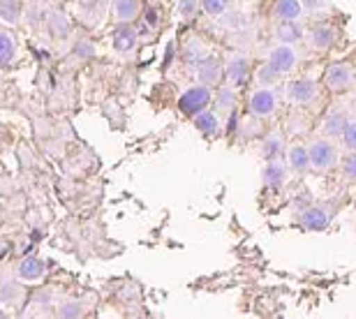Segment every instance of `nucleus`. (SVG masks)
Returning <instances> with one entry per match:
<instances>
[{
	"mask_svg": "<svg viewBox=\"0 0 356 319\" xmlns=\"http://www.w3.org/2000/svg\"><path fill=\"white\" fill-rule=\"evenodd\" d=\"M248 74H250V63H248V58H243V56H232L229 63L225 65L227 81L232 86H241L248 79Z\"/></svg>",
	"mask_w": 356,
	"mask_h": 319,
	"instance_id": "9d476101",
	"label": "nucleus"
},
{
	"mask_svg": "<svg viewBox=\"0 0 356 319\" xmlns=\"http://www.w3.org/2000/svg\"><path fill=\"white\" fill-rule=\"evenodd\" d=\"M42 275H44V264H42L38 257H28L21 261L19 278L24 282H38V280H42Z\"/></svg>",
	"mask_w": 356,
	"mask_h": 319,
	"instance_id": "f3484780",
	"label": "nucleus"
},
{
	"mask_svg": "<svg viewBox=\"0 0 356 319\" xmlns=\"http://www.w3.org/2000/svg\"><path fill=\"white\" fill-rule=\"evenodd\" d=\"M202 58H206V44L202 40H190V44L185 47V60L199 63Z\"/></svg>",
	"mask_w": 356,
	"mask_h": 319,
	"instance_id": "b1692460",
	"label": "nucleus"
},
{
	"mask_svg": "<svg viewBox=\"0 0 356 319\" xmlns=\"http://www.w3.org/2000/svg\"><path fill=\"white\" fill-rule=\"evenodd\" d=\"M354 81V69L350 63H333V65L326 69V88L331 93H343L352 86Z\"/></svg>",
	"mask_w": 356,
	"mask_h": 319,
	"instance_id": "423d86ee",
	"label": "nucleus"
},
{
	"mask_svg": "<svg viewBox=\"0 0 356 319\" xmlns=\"http://www.w3.org/2000/svg\"><path fill=\"white\" fill-rule=\"evenodd\" d=\"M308 42L312 49L317 51H324V49H331L333 42H336V31L331 26H315L308 33Z\"/></svg>",
	"mask_w": 356,
	"mask_h": 319,
	"instance_id": "ddd939ff",
	"label": "nucleus"
},
{
	"mask_svg": "<svg viewBox=\"0 0 356 319\" xmlns=\"http://www.w3.org/2000/svg\"><path fill=\"white\" fill-rule=\"evenodd\" d=\"M195 74H197V81L202 83V86L216 88L225 76V65L218 56H206V58H202L197 63Z\"/></svg>",
	"mask_w": 356,
	"mask_h": 319,
	"instance_id": "39448f33",
	"label": "nucleus"
},
{
	"mask_svg": "<svg viewBox=\"0 0 356 319\" xmlns=\"http://www.w3.org/2000/svg\"><path fill=\"white\" fill-rule=\"evenodd\" d=\"M340 139H343V146L347 148L350 153H356V120H347L343 134H340Z\"/></svg>",
	"mask_w": 356,
	"mask_h": 319,
	"instance_id": "393cba45",
	"label": "nucleus"
},
{
	"mask_svg": "<svg viewBox=\"0 0 356 319\" xmlns=\"http://www.w3.org/2000/svg\"><path fill=\"white\" fill-rule=\"evenodd\" d=\"M218 109H232L234 104H236V93H234V88H222L218 93Z\"/></svg>",
	"mask_w": 356,
	"mask_h": 319,
	"instance_id": "bb28decb",
	"label": "nucleus"
},
{
	"mask_svg": "<svg viewBox=\"0 0 356 319\" xmlns=\"http://www.w3.org/2000/svg\"><path fill=\"white\" fill-rule=\"evenodd\" d=\"M284 181H287V165L277 158L266 160L264 169H261V183H264L266 188L275 190V188H280Z\"/></svg>",
	"mask_w": 356,
	"mask_h": 319,
	"instance_id": "1a4fd4ad",
	"label": "nucleus"
},
{
	"mask_svg": "<svg viewBox=\"0 0 356 319\" xmlns=\"http://www.w3.org/2000/svg\"><path fill=\"white\" fill-rule=\"evenodd\" d=\"M195 125H197V130L206 134V137H216V134L220 132V118H218V113H213L209 109H204V111H199L197 116H195Z\"/></svg>",
	"mask_w": 356,
	"mask_h": 319,
	"instance_id": "dca6fc26",
	"label": "nucleus"
},
{
	"mask_svg": "<svg viewBox=\"0 0 356 319\" xmlns=\"http://www.w3.org/2000/svg\"><path fill=\"white\" fill-rule=\"evenodd\" d=\"M137 47V31L130 24H120L113 33V49L118 54H130Z\"/></svg>",
	"mask_w": 356,
	"mask_h": 319,
	"instance_id": "9b49d317",
	"label": "nucleus"
},
{
	"mask_svg": "<svg viewBox=\"0 0 356 319\" xmlns=\"http://www.w3.org/2000/svg\"><path fill=\"white\" fill-rule=\"evenodd\" d=\"M275 35H277V40H280L282 44H296V42L303 38V31L298 28L296 21H282V24L277 26Z\"/></svg>",
	"mask_w": 356,
	"mask_h": 319,
	"instance_id": "aec40b11",
	"label": "nucleus"
},
{
	"mask_svg": "<svg viewBox=\"0 0 356 319\" xmlns=\"http://www.w3.org/2000/svg\"><path fill=\"white\" fill-rule=\"evenodd\" d=\"M76 308V303H65L60 310H58V315L60 317H76V315H81L79 310H74Z\"/></svg>",
	"mask_w": 356,
	"mask_h": 319,
	"instance_id": "7c9ffc66",
	"label": "nucleus"
},
{
	"mask_svg": "<svg viewBox=\"0 0 356 319\" xmlns=\"http://www.w3.org/2000/svg\"><path fill=\"white\" fill-rule=\"evenodd\" d=\"M343 176L347 181H356V153H352L350 158H345L343 162Z\"/></svg>",
	"mask_w": 356,
	"mask_h": 319,
	"instance_id": "cd10ccee",
	"label": "nucleus"
},
{
	"mask_svg": "<svg viewBox=\"0 0 356 319\" xmlns=\"http://www.w3.org/2000/svg\"><path fill=\"white\" fill-rule=\"evenodd\" d=\"M284 95H287V100L296 106H308L312 104L319 97V86L312 79H294L289 83L287 88H284Z\"/></svg>",
	"mask_w": 356,
	"mask_h": 319,
	"instance_id": "20e7f679",
	"label": "nucleus"
},
{
	"mask_svg": "<svg viewBox=\"0 0 356 319\" xmlns=\"http://www.w3.org/2000/svg\"><path fill=\"white\" fill-rule=\"evenodd\" d=\"M287 165L289 169H294L296 174H303L308 172L310 167V155H308V148L301 146V144H294L287 151Z\"/></svg>",
	"mask_w": 356,
	"mask_h": 319,
	"instance_id": "2eb2a0df",
	"label": "nucleus"
},
{
	"mask_svg": "<svg viewBox=\"0 0 356 319\" xmlns=\"http://www.w3.org/2000/svg\"><path fill=\"white\" fill-rule=\"evenodd\" d=\"M273 14L280 21H298L303 14V5L301 0H275Z\"/></svg>",
	"mask_w": 356,
	"mask_h": 319,
	"instance_id": "4468645a",
	"label": "nucleus"
},
{
	"mask_svg": "<svg viewBox=\"0 0 356 319\" xmlns=\"http://www.w3.org/2000/svg\"><path fill=\"white\" fill-rule=\"evenodd\" d=\"M301 5H303L308 12L317 14V12L326 10V5H329V0H301Z\"/></svg>",
	"mask_w": 356,
	"mask_h": 319,
	"instance_id": "c756f323",
	"label": "nucleus"
},
{
	"mask_svg": "<svg viewBox=\"0 0 356 319\" xmlns=\"http://www.w3.org/2000/svg\"><path fill=\"white\" fill-rule=\"evenodd\" d=\"M248 109H250L252 116H257V118L273 116L277 109V93L270 86L254 88L250 97H248Z\"/></svg>",
	"mask_w": 356,
	"mask_h": 319,
	"instance_id": "f03ea898",
	"label": "nucleus"
},
{
	"mask_svg": "<svg viewBox=\"0 0 356 319\" xmlns=\"http://www.w3.org/2000/svg\"><path fill=\"white\" fill-rule=\"evenodd\" d=\"M254 79H257L259 86H273L275 81H280V79H282V74L277 72V69L266 60L264 65L257 67V74H254Z\"/></svg>",
	"mask_w": 356,
	"mask_h": 319,
	"instance_id": "4be33fe9",
	"label": "nucleus"
},
{
	"mask_svg": "<svg viewBox=\"0 0 356 319\" xmlns=\"http://www.w3.org/2000/svg\"><path fill=\"white\" fill-rule=\"evenodd\" d=\"M204 7V12L209 14V17H220L225 10H227V5H229V0H199Z\"/></svg>",
	"mask_w": 356,
	"mask_h": 319,
	"instance_id": "a878e982",
	"label": "nucleus"
},
{
	"mask_svg": "<svg viewBox=\"0 0 356 319\" xmlns=\"http://www.w3.org/2000/svg\"><path fill=\"white\" fill-rule=\"evenodd\" d=\"M0 21L5 26H17L21 21V10L17 0H0Z\"/></svg>",
	"mask_w": 356,
	"mask_h": 319,
	"instance_id": "412c9836",
	"label": "nucleus"
},
{
	"mask_svg": "<svg viewBox=\"0 0 356 319\" xmlns=\"http://www.w3.org/2000/svg\"><path fill=\"white\" fill-rule=\"evenodd\" d=\"M308 155H310V169H315L319 174L333 172L338 167V148L329 139L312 141L308 146Z\"/></svg>",
	"mask_w": 356,
	"mask_h": 319,
	"instance_id": "f257e3e1",
	"label": "nucleus"
},
{
	"mask_svg": "<svg viewBox=\"0 0 356 319\" xmlns=\"http://www.w3.org/2000/svg\"><path fill=\"white\" fill-rule=\"evenodd\" d=\"M268 63H270V65H273L282 76H284V74H289V72H294V69H296V63H298V54H296L294 44H282V42H280V47H275L273 51L268 54Z\"/></svg>",
	"mask_w": 356,
	"mask_h": 319,
	"instance_id": "0eeeda50",
	"label": "nucleus"
},
{
	"mask_svg": "<svg viewBox=\"0 0 356 319\" xmlns=\"http://www.w3.org/2000/svg\"><path fill=\"white\" fill-rule=\"evenodd\" d=\"M282 148H284V144H282V137L275 132V134H270V137H266L264 146H261V155H264L266 160H275L277 155L282 153Z\"/></svg>",
	"mask_w": 356,
	"mask_h": 319,
	"instance_id": "5701e85b",
	"label": "nucleus"
},
{
	"mask_svg": "<svg viewBox=\"0 0 356 319\" xmlns=\"http://www.w3.org/2000/svg\"><path fill=\"white\" fill-rule=\"evenodd\" d=\"M111 12L118 24H130V21L139 17L141 7H139V0H113Z\"/></svg>",
	"mask_w": 356,
	"mask_h": 319,
	"instance_id": "f8f14e48",
	"label": "nucleus"
},
{
	"mask_svg": "<svg viewBox=\"0 0 356 319\" xmlns=\"http://www.w3.org/2000/svg\"><path fill=\"white\" fill-rule=\"evenodd\" d=\"M17 60V40L10 33L0 31V65H12Z\"/></svg>",
	"mask_w": 356,
	"mask_h": 319,
	"instance_id": "6ab92c4d",
	"label": "nucleus"
},
{
	"mask_svg": "<svg viewBox=\"0 0 356 319\" xmlns=\"http://www.w3.org/2000/svg\"><path fill=\"white\" fill-rule=\"evenodd\" d=\"M211 100H213L211 88H206V86H202V83H199V86H192V88H188L181 95V100H178V109H181L185 116L195 118L199 111L209 109Z\"/></svg>",
	"mask_w": 356,
	"mask_h": 319,
	"instance_id": "7ed1b4c3",
	"label": "nucleus"
},
{
	"mask_svg": "<svg viewBox=\"0 0 356 319\" xmlns=\"http://www.w3.org/2000/svg\"><path fill=\"white\" fill-rule=\"evenodd\" d=\"M17 3H21V0H17Z\"/></svg>",
	"mask_w": 356,
	"mask_h": 319,
	"instance_id": "2f4dec72",
	"label": "nucleus"
},
{
	"mask_svg": "<svg viewBox=\"0 0 356 319\" xmlns=\"http://www.w3.org/2000/svg\"><path fill=\"white\" fill-rule=\"evenodd\" d=\"M354 79H356V74H354Z\"/></svg>",
	"mask_w": 356,
	"mask_h": 319,
	"instance_id": "473e14b6",
	"label": "nucleus"
},
{
	"mask_svg": "<svg viewBox=\"0 0 356 319\" xmlns=\"http://www.w3.org/2000/svg\"><path fill=\"white\" fill-rule=\"evenodd\" d=\"M178 12H181V17L190 19L192 14L197 12V0H181V3H178Z\"/></svg>",
	"mask_w": 356,
	"mask_h": 319,
	"instance_id": "c85d7f7f",
	"label": "nucleus"
},
{
	"mask_svg": "<svg viewBox=\"0 0 356 319\" xmlns=\"http://www.w3.org/2000/svg\"><path fill=\"white\" fill-rule=\"evenodd\" d=\"M333 220V208L331 206H324V204H312L303 213H301V224L305 229H326Z\"/></svg>",
	"mask_w": 356,
	"mask_h": 319,
	"instance_id": "6e6552de",
	"label": "nucleus"
},
{
	"mask_svg": "<svg viewBox=\"0 0 356 319\" xmlns=\"http://www.w3.org/2000/svg\"><path fill=\"white\" fill-rule=\"evenodd\" d=\"M347 125V116L343 111H333L329 113V116L324 118V125H322V132L326 134V137H340Z\"/></svg>",
	"mask_w": 356,
	"mask_h": 319,
	"instance_id": "a211bd4d",
	"label": "nucleus"
}]
</instances>
